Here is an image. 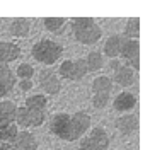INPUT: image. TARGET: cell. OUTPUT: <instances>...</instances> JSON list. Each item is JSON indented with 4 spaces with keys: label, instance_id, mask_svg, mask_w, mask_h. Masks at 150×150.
<instances>
[{
    "label": "cell",
    "instance_id": "1",
    "mask_svg": "<svg viewBox=\"0 0 150 150\" xmlns=\"http://www.w3.org/2000/svg\"><path fill=\"white\" fill-rule=\"evenodd\" d=\"M91 114L84 109L75 112H55L50 118V133L65 142H77L91 130Z\"/></svg>",
    "mask_w": 150,
    "mask_h": 150
},
{
    "label": "cell",
    "instance_id": "2",
    "mask_svg": "<svg viewBox=\"0 0 150 150\" xmlns=\"http://www.w3.org/2000/svg\"><path fill=\"white\" fill-rule=\"evenodd\" d=\"M74 38L80 45H96L103 38V28L94 17H74L70 21Z\"/></svg>",
    "mask_w": 150,
    "mask_h": 150
},
{
    "label": "cell",
    "instance_id": "3",
    "mask_svg": "<svg viewBox=\"0 0 150 150\" xmlns=\"http://www.w3.org/2000/svg\"><path fill=\"white\" fill-rule=\"evenodd\" d=\"M31 56L38 63L51 67L63 56V45H60L58 41H53V39H39L31 48Z\"/></svg>",
    "mask_w": 150,
    "mask_h": 150
},
{
    "label": "cell",
    "instance_id": "4",
    "mask_svg": "<svg viewBox=\"0 0 150 150\" xmlns=\"http://www.w3.org/2000/svg\"><path fill=\"white\" fill-rule=\"evenodd\" d=\"M111 145L109 133L103 126H94L79 140V150H108Z\"/></svg>",
    "mask_w": 150,
    "mask_h": 150
},
{
    "label": "cell",
    "instance_id": "5",
    "mask_svg": "<svg viewBox=\"0 0 150 150\" xmlns=\"http://www.w3.org/2000/svg\"><path fill=\"white\" fill-rule=\"evenodd\" d=\"M46 121V112L43 111H34V109H29L26 106H17V111H16V120L14 125L17 128L22 130H29V128H38L41 125H45Z\"/></svg>",
    "mask_w": 150,
    "mask_h": 150
},
{
    "label": "cell",
    "instance_id": "6",
    "mask_svg": "<svg viewBox=\"0 0 150 150\" xmlns=\"http://www.w3.org/2000/svg\"><path fill=\"white\" fill-rule=\"evenodd\" d=\"M111 68V80L114 85H120V87H131V85L137 82V72L131 70L128 65H125L120 58L111 60L109 63Z\"/></svg>",
    "mask_w": 150,
    "mask_h": 150
},
{
    "label": "cell",
    "instance_id": "7",
    "mask_svg": "<svg viewBox=\"0 0 150 150\" xmlns=\"http://www.w3.org/2000/svg\"><path fill=\"white\" fill-rule=\"evenodd\" d=\"M38 85L45 96H58L62 92V79L51 68H43L38 72Z\"/></svg>",
    "mask_w": 150,
    "mask_h": 150
},
{
    "label": "cell",
    "instance_id": "8",
    "mask_svg": "<svg viewBox=\"0 0 150 150\" xmlns=\"http://www.w3.org/2000/svg\"><path fill=\"white\" fill-rule=\"evenodd\" d=\"M120 56L123 58V63L128 65L131 70H140V39H126L123 38V45Z\"/></svg>",
    "mask_w": 150,
    "mask_h": 150
},
{
    "label": "cell",
    "instance_id": "9",
    "mask_svg": "<svg viewBox=\"0 0 150 150\" xmlns=\"http://www.w3.org/2000/svg\"><path fill=\"white\" fill-rule=\"evenodd\" d=\"M114 128L121 133L123 137H131L135 135L138 128H140V118L137 112H126L116 118L114 121Z\"/></svg>",
    "mask_w": 150,
    "mask_h": 150
},
{
    "label": "cell",
    "instance_id": "10",
    "mask_svg": "<svg viewBox=\"0 0 150 150\" xmlns=\"http://www.w3.org/2000/svg\"><path fill=\"white\" fill-rule=\"evenodd\" d=\"M111 104H112V108H114V111L126 114V112L133 111L137 108L138 99H137V94H133L131 91H121L111 101Z\"/></svg>",
    "mask_w": 150,
    "mask_h": 150
},
{
    "label": "cell",
    "instance_id": "11",
    "mask_svg": "<svg viewBox=\"0 0 150 150\" xmlns=\"http://www.w3.org/2000/svg\"><path fill=\"white\" fill-rule=\"evenodd\" d=\"M21 58V48L14 41H5L0 39V65L9 67L12 62Z\"/></svg>",
    "mask_w": 150,
    "mask_h": 150
},
{
    "label": "cell",
    "instance_id": "12",
    "mask_svg": "<svg viewBox=\"0 0 150 150\" xmlns=\"http://www.w3.org/2000/svg\"><path fill=\"white\" fill-rule=\"evenodd\" d=\"M14 147L16 150H38L39 149V140L31 130H19L17 137L14 138Z\"/></svg>",
    "mask_w": 150,
    "mask_h": 150
},
{
    "label": "cell",
    "instance_id": "13",
    "mask_svg": "<svg viewBox=\"0 0 150 150\" xmlns=\"http://www.w3.org/2000/svg\"><path fill=\"white\" fill-rule=\"evenodd\" d=\"M16 84H17V79H16L14 70H10L9 67L0 65V99L7 97L14 91Z\"/></svg>",
    "mask_w": 150,
    "mask_h": 150
},
{
    "label": "cell",
    "instance_id": "14",
    "mask_svg": "<svg viewBox=\"0 0 150 150\" xmlns=\"http://www.w3.org/2000/svg\"><path fill=\"white\" fill-rule=\"evenodd\" d=\"M7 33L12 38H28L31 33V22L26 17H16L12 19L7 26Z\"/></svg>",
    "mask_w": 150,
    "mask_h": 150
},
{
    "label": "cell",
    "instance_id": "15",
    "mask_svg": "<svg viewBox=\"0 0 150 150\" xmlns=\"http://www.w3.org/2000/svg\"><path fill=\"white\" fill-rule=\"evenodd\" d=\"M121 45H123V36L121 34H111V36L104 41L103 56L111 58V60H116V58L120 56V51H121Z\"/></svg>",
    "mask_w": 150,
    "mask_h": 150
},
{
    "label": "cell",
    "instance_id": "16",
    "mask_svg": "<svg viewBox=\"0 0 150 150\" xmlns=\"http://www.w3.org/2000/svg\"><path fill=\"white\" fill-rule=\"evenodd\" d=\"M16 111H17V104L9 99H2L0 101V126L4 125H12L16 120Z\"/></svg>",
    "mask_w": 150,
    "mask_h": 150
},
{
    "label": "cell",
    "instance_id": "17",
    "mask_svg": "<svg viewBox=\"0 0 150 150\" xmlns=\"http://www.w3.org/2000/svg\"><path fill=\"white\" fill-rule=\"evenodd\" d=\"M112 89H114V84L109 75H97L91 84L92 94H111Z\"/></svg>",
    "mask_w": 150,
    "mask_h": 150
},
{
    "label": "cell",
    "instance_id": "18",
    "mask_svg": "<svg viewBox=\"0 0 150 150\" xmlns=\"http://www.w3.org/2000/svg\"><path fill=\"white\" fill-rule=\"evenodd\" d=\"M123 38L126 39H138L140 38V17H128L123 26Z\"/></svg>",
    "mask_w": 150,
    "mask_h": 150
},
{
    "label": "cell",
    "instance_id": "19",
    "mask_svg": "<svg viewBox=\"0 0 150 150\" xmlns=\"http://www.w3.org/2000/svg\"><path fill=\"white\" fill-rule=\"evenodd\" d=\"M26 108L29 109H34V111H43L46 112L48 108V97L45 94H31L26 97V103H24Z\"/></svg>",
    "mask_w": 150,
    "mask_h": 150
},
{
    "label": "cell",
    "instance_id": "20",
    "mask_svg": "<svg viewBox=\"0 0 150 150\" xmlns=\"http://www.w3.org/2000/svg\"><path fill=\"white\" fill-rule=\"evenodd\" d=\"M84 62H85V67H87V74L89 72H99L104 67V56L101 51H91L84 58Z\"/></svg>",
    "mask_w": 150,
    "mask_h": 150
},
{
    "label": "cell",
    "instance_id": "21",
    "mask_svg": "<svg viewBox=\"0 0 150 150\" xmlns=\"http://www.w3.org/2000/svg\"><path fill=\"white\" fill-rule=\"evenodd\" d=\"M67 21L65 17H45L43 19V26L46 31H50L51 34H60L63 28L67 26Z\"/></svg>",
    "mask_w": 150,
    "mask_h": 150
},
{
    "label": "cell",
    "instance_id": "22",
    "mask_svg": "<svg viewBox=\"0 0 150 150\" xmlns=\"http://www.w3.org/2000/svg\"><path fill=\"white\" fill-rule=\"evenodd\" d=\"M14 74H16V79H19V80H33L36 70L31 63H19V67L14 70Z\"/></svg>",
    "mask_w": 150,
    "mask_h": 150
},
{
    "label": "cell",
    "instance_id": "23",
    "mask_svg": "<svg viewBox=\"0 0 150 150\" xmlns=\"http://www.w3.org/2000/svg\"><path fill=\"white\" fill-rule=\"evenodd\" d=\"M19 128L12 123V125H4L0 126V142H5V143H12L14 138L17 137Z\"/></svg>",
    "mask_w": 150,
    "mask_h": 150
},
{
    "label": "cell",
    "instance_id": "24",
    "mask_svg": "<svg viewBox=\"0 0 150 150\" xmlns=\"http://www.w3.org/2000/svg\"><path fill=\"white\" fill-rule=\"evenodd\" d=\"M87 75V67H85L84 58H77L74 60V70H72V82H79Z\"/></svg>",
    "mask_w": 150,
    "mask_h": 150
},
{
    "label": "cell",
    "instance_id": "25",
    "mask_svg": "<svg viewBox=\"0 0 150 150\" xmlns=\"http://www.w3.org/2000/svg\"><path fill=\"white\" fill-rule=\"evenodd\" d=\"M72 70H74V60H63L58 67V70H56V75L62 80H70L72 79Z\"/></svg>",
    "mask_w": 150,
    "mask_h": 150
},
{
    "label": "cell",
    "instance_id": "26",
    "mask_svg": "<svg viewBox=\"0 0 150 150\" xmlns=\"http://www.w3.org/2000/svg\"><path fill=\"white\" fill-rule=\"evenodd\" d=\"M111 94H92V106L96 109H106L111 104Z\"/></svg>",
    "mask_w": 150,
    "mask_h": 150
},
{
    "label": "cell",
    "instance_id": "27",
    "mask_svg": "<svg viewBox=\"0 0 150 150\" xmlns=\"http://www.w3.org/2000/svg\"><path fill=\"white\" fill-rule=\"evenodd\" d=\"M17 89L21 92H29L33 87H34V82L33 80H17Z\"/></svg>",
    "mask_w": 150,
    "mask_h": 150
},
{
    "label": "cell",
    "instance_id": "28",
    "mask_svg": "<svg viewBox=\"0 0 150 150\" xmlns=\"http://www.w3.org/2000/svg\"><path fill=\"white\" fill-rule=\"evenodd\" d=\"M0 150H16L14 143H5V142H0Z\"/></svg>",
    "mask_w": 150,
    "mask_h": 150
}]
</instances>
